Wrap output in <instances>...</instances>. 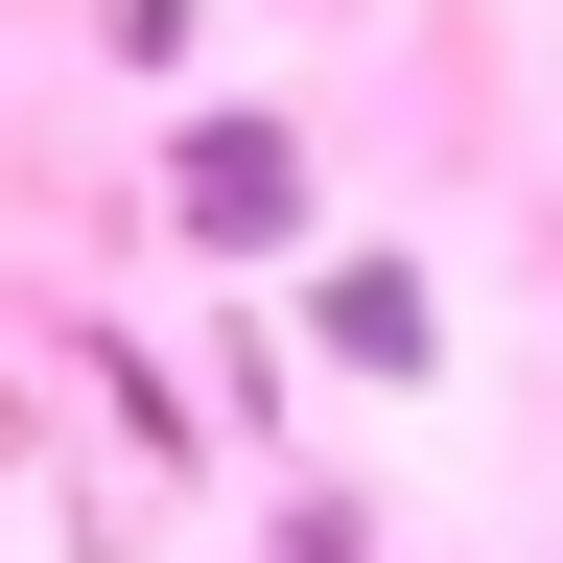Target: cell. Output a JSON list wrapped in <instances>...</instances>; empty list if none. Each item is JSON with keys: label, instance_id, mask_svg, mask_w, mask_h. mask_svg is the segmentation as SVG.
I'll use <instances>...</instances> for the list:
<instances>
[{"label": "cell", "instance_id": "7a4b0ae2", "mask_svg": "<svg viewBox=\"0 0 563 563\" xmlns=\"http://www.w3.org/2000/svg\"><path fill=\"white\" fill-rule=\"evenodd\" d=\"M329 329L376 352V376H422V282H399V258H352V282H329Z\"/></svg>", "mask_w": 563, "mask_h": 563}, {"label": "cell", "instance_id": "6da1fadb", "mask_svg": "<svg viewBox=\"0 0 563 563\" xmlns=\"http://www.w3.org/2000/svg\"><path fill=\"white\" fill-rule=\"evenodd\" d=\"M165 211H188L211 258H282V235H306V141H282V118H188V165H165Z\"/></svg>", "mask_w": 563, "mask_h": 563}]
</instances>
